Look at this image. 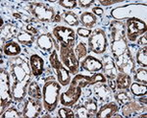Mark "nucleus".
I'll use <instances>...</instances> for the list:
<instances>
[{"label":"nucleus","mask_w":147,"mask_h":118,"mask_svg":"<svg viewBox=\"0 0 147 118\" xmlns=\"http://www.w3.org/2000/svg\"><path fill=\"white\" fill-rule=\"evenodd\" d=\"M49 60H50V64L52 68L55 71V74L57 76V79H58L59 84L61 86H68L71 83L70 71L66 69L62 63L60 62V60L58 59L57 51H52Z\"/></svg>","instance_id":"6e6552de"},{"label":"nucleus","mask_w":147,"mask_h":118,"mask_svg":"<svg viewBox=\"0 0 147 118\" xmlns=\"http://www.w3.org/2000/svg\"><path fill=\"white\" fill-rule=\"evenodd\" d=\"M80 22H82V25L86 28H92L96 25L97 19L96 16L94 15L93 13H90V12H84L80 15Z\"/></svg>","instance_id":"4be33fe9"},{"label":"nucleus","mask_w":147,"mask_h":118,"mask_svg":"<svg viewBox=\"0 0 147 118\" xmlns=\"http://www.w3.org/2000/svg\"><path fill=\"white\" fill-rule=\"evenodd\" d=\"M139 101H141V102H143L144 104H146V98L144 96V98H141L140 100H139Z\"/></svg>","instance_id":"a18cd8bd"},{"label":"nucleus","mask_w":147,"mask_h":118,"mask_svg":"<svg viewBox=\"0 0 147 118\" xmlns=\"http://www.w3.org/2000/svg\"><path fill=\"white\" fill-rule=\"evenodd\" d=\"M27 30L28 31V32H32V34H36L37 31L35 28H34V26L32 25H28L27 26Z\"/></svg>","instance_id":"79ce46f5"},{"label":"nucleus","mask_w":147,"mask_h":118,"mask_svg":"<svg viewBox=\"0 0 147 118\" xmlns=\"http://www.w3.org/2000/svg\"><path fill=\"white\" fill-rule=\"evenodd\" d=\"M36 43L40 49L47 52H51L53 48V41L50 35H41L37 37Z\"/></svg>","instance_id":"6ab92c4d"},{"label":"nucleus","mask_w":147,"mask_h":118,"mask_svg":"<svg viewBox=\"0 0 147 118\" xmlns=\"http://www.w3.org/2000/svg\"><path fill=\"white\" fill-rule=\"evenodd\" d=\"M61 6L64 7V8H67V9H73L77 6L78 2L77 1H68V0H60L58 2Z\"/></svg>","instance_id":"c9c22d12"},{"label":"nucleus","mask_w":147,"mask_h":118,"mask_svg":"<svg viewBox=\"0 0 147 118\" xmlns=\"http://www.w3.org/2000/svg\"><path fill=\"white\" fill-rule=\"evenodd\" d=\"M1 117L2 118H19L21 117V113L20 111H18L17 108L15 107H11L8 110H6L5 112L1 113Z\"/></svg>","instance_id":"7c9ffc66"},{"label":"nucleus","mask_w":147,"mask_h":118,"mask_svg":"<svg viewBox=\"0 0 147 118\" xmlns=\"http://www.w3.org/2000/svg\"><path fill=\"white\" fill-rule=\"evenodd\" d=\"M92 12H93V14L95 16H101L103 15V10H102L101 8H99V7H95V8L92 9Z\"/></svg>","instance_id":"ea45409f"},{"label":"nucleus","mask_w":147,"mask_h":118,"mask_svg":"<svg viewBox=\"0 0 147 118\" xmlns=\"http://www.w3.org/2000/svg\"><path fill=\"white\" fill-rule=\"evenodd\" d=\"M28 94L30 98H36V100H39L41 98V91H40L38 85L36 84V82H30V85H28Z\"/></svg>","instance_id":"b1692460"},{"label":"nucleus","mask_w":147,"mask_h":118,"mask_svg":"<svg viewBox=\"0 0 147 118\" xmlns=\"http://www.w3.org/2000/svg\"><path fill=\"white\" fill-rule=\"evenodd\" d=\"M125 26V35L130 41H136L137 37L144 35L147 31L146 23L139 18L127 19Z\"/></svg>","instance_id":"423d86ee"},{"label":"nucleus","mask_w":147,"mask_h":118,"mask_svg":"<svg viewBox=\"0 0 147 118\" xmlns=\"http://www.w3.org/2000/svg\"><path fill=\"white\" fill-rule=\"evenodd\" d=\"M84 105L85 106V108L87 109V111H88L91 117L95 116V115H93V114H96V112H97L96 100H94L93 98H88V100L84 103Z\"/></svg>","instance_id":"cd10ccee"},{"label":"nucleus","mask_w":147,"mask_h":118,"mask_svg":"<svg viewBox=\"0 0 147 118\" xmlns=\"http://www.w3.org/2000/svg\"><path fill=\"white\" fill-rule=\"evenodd\" d=\"M131 85V78L129 75L120 73L117 75V81H116V87L119 90H129Z\"/></svg>","instance_id":"412c9836"},{"label":"nucleus","mask_w":147,"mask_h":118,"mask_svg":"<svg viewBox=\"0 0 147 118\" xmlns=\"http://www.w3.org/2000/svg\"><path fill=\"white\" fill-rule=\"evenodd\" d=\"M30 11L34 17L41 22H50L53 21L55 17L53 8L44 3H30Z\"/></svg>","instance_id":"9b49d317"},{"label":"nucleus","mask_w":147,"mask_h":118,"mask_svg":"<svg viewBox=\"0 0 147 118\" xmlns=\"http://www.w3.org/2000/svg\"><path fill=\"white\" fill-rule=\"evenodd\" d=\"M134 80L137 83L146 85L147 84V71L145 68H139L134 73Z\"/></svg>","instance_id":"bb28decb"},{"label":"nucleus","mask_w":147,"mask_h":118,"mask_svg":"<svg viewBox=\"0 0 147 118\" xmlns=\"http://www.w3.org/2000/svg\"><path fill=\"white\" fill-rule=\"evenodd\" d=\"M75 116L76 117H79V118H87V117H91L90 114L87 111V109L85 108L84 105H80L77 107V110H76L75 113Z\"/></svg>","instance_id":"473e14b6"},{"label":"nucleus","mask_w":147,"mask_h":118,"mask_svg":"<svg viewBox=\"0 0 147 118\" xmlns=\"http://www.w3.org/2000/svg\"><path fill=\"white\" fill-rule=\"evenodd\" d=\"M82 68L89 72H99L103 69V63L94 56H86L82 62Z\"/></svg>","instance_id":"4468645a"},{"label":"nucleus","mask_w":147,"mask_h":118,"mask_svg":"<svg viewBox=\"0 0 147 118\" xmlns=\"http://www.w3.org/2000/svg\"><path fill=\"white\" fill-rule=\"evenodd\" d=\"M78 35L82 37H88L91 35V31L87 29V28H79L78 29Z\"/></svg>","instance_id":"e433bc0d"},{"label":"nucleus","mask_w":147,"mask_h":118,"mask_svg":"<svg viewBox=\"0 0 147 118\" xmlns=\"http://www.w3.org/2000/svg\"><path fill=\"white\" fill-rule=\"evenodd\" d=\"M64 21H65L66 24H68L69 26H78L79 25V20H78V17L76 14L72 13V12H67L64 15Z\"/></svg>","instance_id":"c756f323"},{"label":"nucleus","mask_w":147,"mask_h":118,"mask_svg":"<svg viewBox=\"0 0 147 118\" xmlns=\"http://www.w3.org/2000/svg\"><path fill=\"white\" fill-rule=\"evenodd\" d=\"M42 105L39 102V100L32 98H28L24 106L23 110V116L28 118H34L38 117L39 114L41 113Z\"/></svg>","instance_id":"f8f14e48"},{"label":"nucleus","mask_w":147,"mask_h":118,"mask_svg":"<svg viewBox=\"0 0 147 118\" xmlns=\"http://www.w3.org/2000/svg\"><path fill=\"white\" fill-rule=\"evenodd\" d=\"M130 91L131 93L136 96H145L147 89H146V85L144 84H139V83H132L130 85Z\"/></svg>","instance_id":"393cba45"},{"label":"nucleus","mask_w":147,"mask_h":118,"mask_svg":"<svg viewBox=\"0 0 147 118\" xmlns=\"http://www.w3.org/2000/svg\"><path fill=\"white\" fill-rule=\"evenodd\" d=\"M78 3L82 8H88L92 3H94V1L93 0H80Z\"/></svg>","instance_id":"4c0bfd02"},{"label":"nucleus","mask_w":147,"mask_h":118,"mask_svg":"<svg viewBox=\"0 0 147 118\" xmlns=\"http://www.w3.org/2000/svg\"><path fill=\"white\" fill-rule=\"evenodd\" d=\"M17 39L20 43L25 44V45L30 46L34 43V37L32 35V33H27V32H21L19 33L17 35Z\"/></svg>","instance_id":"5701e85b"},{"label":"nucleus","mask_w":147,"mask_h":118,"mask_svg":"<svg viewBox=\"0 0 147 118\" xmlns=\"http://www.w3.org/2000/svg\"><path fill=\"white\" fill-rule=\"evenodd\" d=\"M121 0H110V1H103V0H101V1H99V3L102 4L103 6H109L111 5V4H115V3H121Z\"/></svg>","instance_id":"58836bf2"},{"label":"nucleus","mask_w":147,"mask_h":118,"mask_svg":"<svg viewBox=\"0 0 147 118\" xmlns=\"http://www.w3.org/2000/svg\"><path fill=\"white\" fill-rule=\"evenodd\" d=\"M60 91L61 85L55 81H48L44 84L42 89V98L43 106L47 111L52 112L57 107Z\"/></svg>","instance_id":"20e7f679"},{"label":"nucleus","mask_w":147,"mask_h":118,"mask_svg":"<svg viewBox=\"0 0 147 118\" xmlns=\"http://www.w3.org/2000/svg\"><path fill=\"white\" fill-rule=\"evenodd\" d=\"M137 117H140V118H146V117H147V115H146V113H144V114H141V115H139V116H137Z\"/></svg>","instance_id":"49530a36"},{"label":"nucleus","mask_w":147,"mask_h":118,"mask_svg":"<svg viewBox=\"0 0 147 118\" xmlns=\"http://www.w3.org/2000/svg\"><path fill=\"white\" fill-rule=\"evenodd\" d=\"M88 48L89 50L95 54H102L107 49V39L106 34L103 30H95L88 39Z\"/></svg>","instance_id":"0eeeda50"},{"label":"nucleus","mask_w":147,"mask_h":118,"mask_svg":"<svg viewBox=\"0 0 147 118\" xmlns=\"http://www.w3.org/2000/svg\"><path fill=\"white\" fill-rule=\"evenodd\" d=\"M54 21H55V22H60L61 21L60 14H57V15H55V17H54Z\"/></svg>","instance_id":"c03bdc74"},{"label":"nucleus","mask_w":147,"mask_h":118,"mask_svg":"<svg viewBox=\"0 0 147 118\" xmlns=\"http://www.w3.org/2000/svg\"><path fill=\"white\" fill-rule=\"evenodd\" d=\"M58 116L60 118H74L75 116V113L72 111L71 109L66 107H61L58 110Z\"/></svg>","instance_id":"72a5a7b5"},{"label":"nucleus","mask_w":147,"mask_h":118,"mask_svg":"<svg viewBox=\"0 0 147 118\" xmlns=\"http://www.w3.org/2000/svg\"><path fill=\"white\" fill-rule=\"evenodd\" d=\"M107 87L104 85V83H102L101 86L96 87L95 91H96V94L98 96V98H100L101 100H108L109 96H110V94H109V91H107Z\"/></svg>","instance_id":"c85d7f7f"},{"label":"nucleus","mask_w":147,"mask_h":118,"mask_svg":"<svg viewBox=\"0 0 147 118\" xmlns=\"http://www.w3.org/2000/svg\"><path fill=\"white\" fill-rule=\"evenodd\" d=\"M30 65L32 74L35 77H38L43 73L44 70V61L38 54H32L30 58Z\"/></svg>","instance_id":"2eb2a0df"},{"label":"nucleus","mask_w":147,"mask_h":118,"mask_svg":"<svg viewBox=\"0 0 147 118\" xmlns=\"http://www.w3.org/2000/svg\"><path fill=\"white\" fill-rule=\"evenodd\" d=\"M106 78L103 74L96 73L92 76L84 75H76L71 82L70 88L66 93H63L60 96V101L64 106H72L80 100L82 94V89L89 85H94L96 83H105Z\"/></svg>","instance_id":"f257e3e1"},{"label":"nucleus","mask_w":147,"mask_h":118,"mask_svg":"<svg viewBox=\"0 0 147 118\" xmlns=\"http://www.w3.org/2000/svg\"><path fill=\"white\" fill-rule=\"evenodd\" d=\"M11 74L14 79L12 85V94L15 100L21 101L25 98L27 88L30 83V74L28 71L27 62L22 58H15L11 64Z\"/></svg>","instance_id":"f03ea898"},{"label":"nucleus","mask_w":147,"mask_h":118,"mask_svg":"<svg viewBox=\"0 0 147 118\" xmlns=\"http://www.w3.org/2000/svg\"><path fill=\"white\" fill-rule=\"evenodd\" d=\"M116 100H117L121 104H125V103H127L129 101H130V96L127 94L125 92H121V93L117 94H116Z\"/></svg>","instance_id":"f704fd0d"},{"label":"nucleus","mask_w":147,"mask_h":118,"mask_svg":"<svg viewBox=\"0 0 147 118\" xmlns=\"http://www.w3.org/2000/svg\"><path fill=\"white\" fill-rule=\"evenodd\" d=\"M109 85H110V89H111V91H113V92H115V90H116V82H114V80H109Z\"/></svg>","instance_id":"37998d69"},{"label":"nucleus","mask_w":147,"mask_h":118,"mask_svg":"<svg viewBox=\"0 0 147 118\" xmlns=\"http://www.w3.org/2000/svg\"><path fill=\"white\" fill-rule=\"evenodd\" d=\"M146 43H147V39H146V35H142V37L139 39L138 41V44H141V45H144L146 46Z\"/></svg>","instance_id":"a19ab883"},{"label":"nucleus","mask_w":147,"mask_h":118,"mask_svg":"<svg viewBox=\"0 0 147 118\" xmlns=\"http://www.w3.org/2000/svg\"><path fill=\"white\" fill-rule=\"evenodd\" d=\"M136 62L138 63L139 65H141L142 67L145 68L147 66V48L146 46L142 47V48L139 49L136 53Z\"/></svg>","instance_id":"a878e982"},{"label":"nucleus","mask_w":147,"mask_h":118,"mask_svg":"<svg viewBox=\"0 0 147 118\" xmlns=\"http://www.w3.org/2000/svg\"><path fill=\"white\" fill-rule=\"evenodd\" d=\"M146 109L145 104H140V103L136 102V101H129L123 106V114L125 116H132L134 114H137L138 112L144 111Z\"/></svg>","instance_id":"f3484780"},{"label":"nucleus","mask_w":147,"mask_h":118,"mask_svg":"<svg viewBox=\"0 0 147 118\" xmlns=\"http://www.w3.org/2000/svg\"><path fill=\"white\" fill-rule=\"evenodd\" d=\"M60 59L64 66L68 68L72 74H77L79 72V60L74 52L72 47H60Z\"/></svg>","instance_id":"1a4fd4ad"},{"label":"nucleus","mask_w":147,"mask_h":118,"mask_svg":"<svg viewBox=\"0 0 147 118\" xmlns=\"http://www.w3.org/2000/svg\"><path fill=\"white\" fill-rule=\"evenodd\" d=\"M53 35L56 39L61 43V46L73 47L76 41V33L71 28H66L63 26L55 27L53 30Z\"/></svg>","instance_id":"9d476101"},{"label":"nucleus","mask_w":147,"mask_h":118,"mask_svg":"<svg viewBox=\"0 0 147 118\" xmlns=\"http://www.w3.org/2000/svg\"><path fill=\"white\" fill-rule=\"evenodd\" d=\"M75 54H77L78 60L85 57V55H86V47H85L84 42H80V43L78 44V46L76 47V53Z\"/></svg>","instance_id":"2f4dec72"},{"label":"nucleus","mask_w":147,"mask_h":118,"mask_svg":"<svg viewBox=\"0 0 147 118\" xmlns=\"http://www.w3.org/2000/svg\"><path fill=\"white\" fill-rule=\"evenodd\" d=\"M2 26H3V19L0 18V27L2 28Z\"/></svg>","instance_id":"de8ad7c7"},{"label":"nucleus","mask_w":147,"mask_h":118,"mask_svg":"<svg viewBox=\"0 0 147 118\" xmlns=\"http://www.w3.org/2000/svg\"><path fill=\"white\" fill-rule=\"evenodd\" d=\"M111 37H112L111 50L115 59L129 51L127 35H125V26L124 23L118 20L111 23Z\"/></svg>","instance_id":"7ed1b4c3"},{"label":"nucleus","mask_w":147,"mask_h":118,"mask_svg":"<svg viewBox=\"0 0 147 118\" xmlns=\"http://www.w3.org/2000/svg\"><path fill=\"white\" fill-rule=\"evenodd\" d=\"M103 70L104 74L109 78V80H114L117 77V67H116L115 61L110 56H107L106 59L104 58Z\"/></svg>","instance_id":"a211bd4d"},{"label":"nucleus","mask_w":147,"mask_h":118,"mask_svg":"<svg viewBox=\"0 0 147 118\" xmlns=\"http://www.w3.org/2000/svg\"><path fill=\"white\" fill-rule=\"evenodd\" d=\"M119 110V106L115 102H109L102 105L100 109L96 112L95 117L97 118H108L113 117L115 113Z\"/></svg>","instance_id":"dca6fc26"},{"label":"nucleus","mask_w":147,"mask_h":118,"mask_svg":"<svg viewBox=\"0 0 147 118\" xmlns=\"http://www.w3.org/2000/svg\"><path fill=\"white\" fill-rule=\"evenodd\" d=\"M10 84V75L7 71L1 69L0 71V98H1V113L7 106L10 105L13 94H12Z\"/></svg>","instance_id":"39448f33"},{"label":"nucleus","mask_w":147,"mask_h":118,"mask_svg":"<svg viewBox=\"0 0 147 118\" xmlns=\"http://www.w3.org/2000/svg\"><path fill=\"white\" fill-rule=\"evenodd\" d=\"M139 5L136 4H129V5L121 7V8H117L112 11V16L115 19L121 20V19H129L130 14L134 13L137 11V8H139Z\"/></svg>","instance_id":"ddd939ff"},{"label":"nucleus","mask_w":147,"mask_h":118,"mask_svg":"<svg viewBox=\"0 0 147 118\" xmlns=\"http://www.w3.org/2000/svg\"><path fill=\"white\" fill-rule=\"evenodd\" d=\"M21 46L19 45L17 42L15 41H7L4 45V53L6 54L7 56H10V57H15V56H18L19 54L21 53Z\"/></svg>","instance_id":"aec40b11"}]
</instances>
